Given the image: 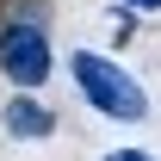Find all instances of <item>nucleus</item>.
<instances>
[{
  "instance_id": "1",
  "label": "nucleus",
  "mask_w": 161,
  "mask_h": 161,
  "mask_svg": "<svg viewBox=\"0 0 161 161\" xmlns=\"http://www.w3.org/2000/svg\"><path fill=\"white\" fill-rule=\"evenodd\" d=\"M75 87L80 99L93 105V112H105V118L118 124H142L149 118V93H142V80L130 75V68H118L112 56H99V50H75Z\"/></svg>"
},
{
  "instance_id": "2",
  "label": "nucleus",
  "mask_w": 161,
  "mask_h": 161,
  "mask_svg": "<svg viewBox=\"0 0 161 161\" xmlns=\"http://www.w3.org/2000/svg\"><path fill=\"white\" fill-rule=\"evenodd\" d=\"M50 31H43L37 19H6L0 25V75L13 80V87H43L50 80Z\"/></svg>"
},
{
  "instance_id": "3",
  "label": "nucleus",
  "mask_w": 161,
  "mask_h": 161,
  "mask_svg": "<svg viewBox=\"0 0 161 161\" xmlns=\"http://www.w3.org/2000/svg\"><path fill=\"white\" fill-rule=\"evenodd\" d=\"M0 118H6V136H19V142H37V136H50V130H56V112H50L43 99H31L25 87H19V99H6V112H0Z\"/></svg>"
},
{
  "instance_id": "4",
  "label": "nucleus",
  "mask_w": 161,
  "mask_h": 161,
  "mask_svg": "<svg viewBox=\"0 0 161 161\" xmlns=\"http://www.w3.org/2000/svg\"><path fill=\"white\" fill-rule=\"evenodd\" d=\"M105 161H155V155H149V149H112Z\"/></svg>"
},
{
  "instance_id": "5",
  "label": "nucleus",
  "mask_w": 161,
  "mask_h": 161,
  "mask_svg": "<svg viewBox=\"0 0 161 161\" xmlns=\"http://www.w3.org/2000/svg\"><path fill=\"white\" fill-rule=\"evenodd\" d=\"M124 6H136V13H161V0H124Z\"/></svg>"
}]
</instances>
